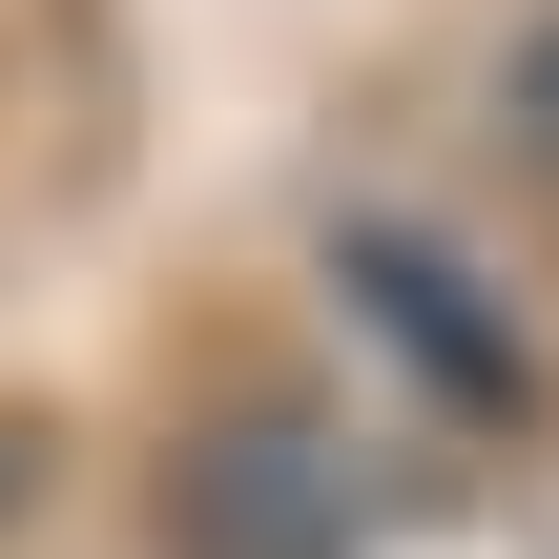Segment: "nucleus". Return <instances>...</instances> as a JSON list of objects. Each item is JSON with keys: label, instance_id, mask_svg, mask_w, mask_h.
<instances>
[{"label": "nucleus", "instance_id": "3", "mask_svg": "<svg viewBox=\"0 0 559 559\" xmlns=\"http://www.w3.org/2000/svg\"><path fill=\"white\" fill-rule=\"evenodd\" d=\"M498 145H519V187L559 207V0L519 21V62H498Z\"/></svg>", "mask_w": 559, "mask_h": 559}, {"label": "nucleus", "instance_id": "2", "mask_svg": "<svg viewBox=\"0 0 559 559\" xmlns=\"http://www.w3.org/2000/svg\"><path fill=\"white\" fill-rule=\"evenodd\" d=\"M332 290H353V332H394V353H415L456 415H539V353L477 311V270H456V249H415V228H353V249H332Z\"/></svg>", "mask_w": 559, "mask_h": 559}, {"label": "nucleus", "instance_id": "1", "mask_svg": "<svg viewBox=\"0 0 559 559\" xmlns=\"http://www.w3.org/2000/svg\"><path fill=\"white\" fill-rule=\"evenodd\" d=\"M166 559H353V456L311 415H207L166 456Z\"/></svg>", "mask_w": 559, "mask_h": 559}]
</instances>
